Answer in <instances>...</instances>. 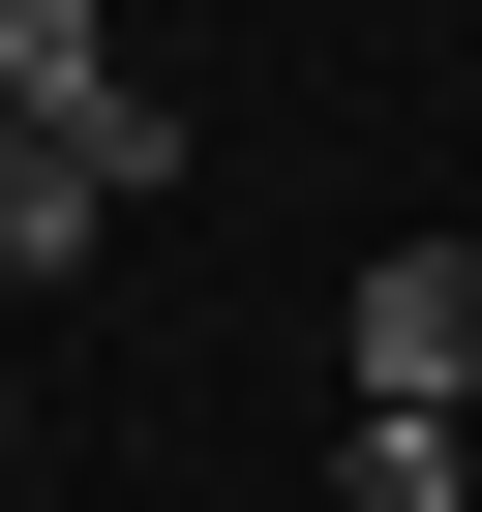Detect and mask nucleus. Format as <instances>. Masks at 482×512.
<instances>
[{
    "mask_svg": "<svg viewBox=\"0 0 482 512\" xmlns=\"http://www.w3.org/2000/svg\"><path fill=\"white\" fill-rule=\"evenodd\" d=\"M151 181H181V91H91V121H31V151H0V272H91Z\"/></svg>",
    "mask_w": 482,
    "mask_h": 512,
    "instance_id": "f257e3e1",
    "label": "nucleus"
},
{
    "mask_svg": "<svg viewBox=\"0 0 482 512\" xmlns=\"http://www.w3.org/2000/svg\"><path fill=\"white\" fill-rule=\"evenodd\" d=\"M332 332H362V422H482V241H392Z\"/></svg>",
    "mask_w": 482,
    "mask_h": 512,
    "instance_id": "f03ea898",
    "label": "nucleus"
},
{
    "mask_svg": "<svg viewBox=\"0 0 482 512\" xmlns=\"http://www.w3.org/2000/svg\"><path fill=\"white\" fill-rule=\"evenodd\" d=\"M91 91H151V61L91 31V0H0V151H31V121H91Z\"/></svg>",
    "mask_w": 482,
    "mask_h": 512,
    "instance_id": "7ed1b4c3",
    "label": "nucleus"
},
{
    "mask_svg": "<svg viewBox=\"0 0 482 512\" xmlns=\"http://www.w3.org/2000/svg\"><path fill=\"white\" fill-rule=\"evenodd\" d=\"M452 482H482L452 422H332V512H452Z\"/></svg>",
    "mask_w": 482,
    "mask_h": 512,
    "instance_id": "20e7f679",
    "label": "nucleus"
}]
</instances>
